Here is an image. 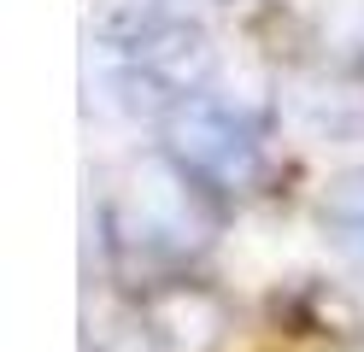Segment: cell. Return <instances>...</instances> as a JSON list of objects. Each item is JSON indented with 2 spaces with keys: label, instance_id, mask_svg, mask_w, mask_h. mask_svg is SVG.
<instances>
[{
  "label": "cell",
  "instance_id": "6da1fadb",
  "mask_svg": "<svg viewBox=\"0 0 364 352\" xmlns=\"http://www.w3.org/2000/svg\"><path fill=\"white\" fill-rule=\"evenodd\" d=\"M165 141L182 171L206 176L218 188H247L259 176V135L247 117H235L230 106L206 100V94H188L165 112Z\"/></svg>",
  "mask_w": 364,
  "mask_h": 352
},
{
  "label": "cell",
  "instance_id": "7a4b0ae2",
  "mask_svg": "<svg viewBox=\"0 0 364 352\" xmlns=\"http://www.w3.org/2000/svg\"><path fill=\"white\" fill-rule=\"evenodd\" d=\"M141 329L153 352H218L230 335V305L206 282H159L141 299Z\"/></svg>",
  "mask_w": 364,
  "mask_h": 352
},
{
  "label": "cell",
  "instance_id": "3957f363",
  "mask_svg": "<svg viewBox=\"0 0 364 352\" xmlns=\"http://www.w3.org/2000/svg\"><path fill=\"white\" fill-rule=\"evenodd\" d=\"M124 241H147V247H165V252L194 247V241H200V211H194L188 182L171 176L165 164L135 171V194H129Z\"/></svg>",
  "mask_w": 364,
  "mask_h": 352
},
{
  "label": "cell",
  "instance_id": "277c9868",
  "mask_svg": "<svg viewBox=\"0 0 364 352\" xmlns=\"http://www.w3.org/2000/svg\"><path fill=\"white\" fill-rule=\"evenodd\" d=\"M135 53V70L153 77L165 94H194L200 82L212 77V36L188 18H165L153 36H141L129 47Z\"/></svg>",
  "mask_w": 364,
  "mask_h": 352
},
{
  "label": "cell",
  "instance_id": "5b68a950",
  "mask_svg": "<svg viewBox=\"0 0 364 352\" xmlns=\"http://www.w3.org/2000/svg\"><path fill=\"white\" fill-rule=\"evenodd\" d=\"M323 229H329V241L364 270V171H347V176L329 182V194H323Z\"/></svg>",
  "mask_w": 364,
  "mask_h": 352
},
{
  "label": "cell",
  "instance_id": "8992f818",
  "mask_svg": "<svg viewBox=\"0 0 364 352\" xmlns=\"http://www.w3.org/2000/svg\"><path fill=\"white\" fill-rule=\"evenodd\" d=\"M311 317L323 323V329L335 323V335H341V341H353V335H358V311H353L341 294H329V288H311Z\"/></svg>",
  "mask_w": 364,
  "mask_h": 352
}]
</instances>
